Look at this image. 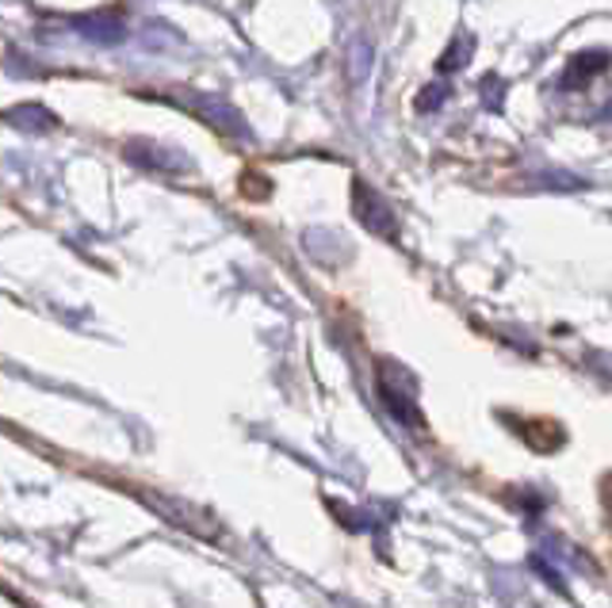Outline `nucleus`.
Instances as JSON below:
<instances>
[{"label": "nucleus", "instance_id": "f257e3e1", "mask_svg": "<svg viewBox=\"0 0 612 608\" xmlns=\"http://www.w3.org/2000/svg\"><path fill=\"white\" fill-rule=\"evenodd\" d=\"M357 215L379 238H394V211L368 185H357Z\"/></svg>", "mask_w": 612, "mask_h": 608}]
</instances>
